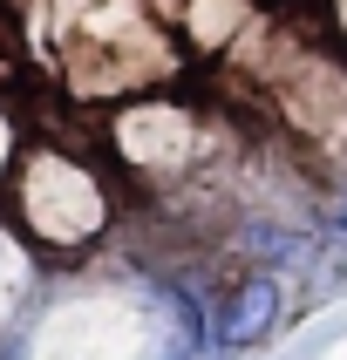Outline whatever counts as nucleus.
<instances>
[{
	"label": "nucleus",
	"mask_w": 347,
	"mask_h": 360,
	"mask_svg": "<svg viewBox=\"0 0 347 360\" xmlns=\"http://www.w3.org/2000/svg\"><path fill=\"white\" fill-rule=\"evenodd\" d=\"M279 326V279H245L232 292V306L218 313V340L225 347H252Z\"/></svg>",
	"instance_id": "f257e3e1"
}]
</instances>
